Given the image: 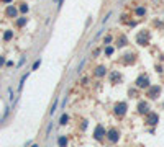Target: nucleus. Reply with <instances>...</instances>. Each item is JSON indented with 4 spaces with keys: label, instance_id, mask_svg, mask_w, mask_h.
<instances>
[{
    "label": "nucleus",
    "instance_id": "nucleus-21",
    "mask_svg": "<svg viewBox=\"0 0 164 147\" xmlns=\"http://www.w3.org/2000/svg\"><path fill=\"white\" fill-rule=\"evenodd\" d=\"M113 51H115V49H113L112 46H107V47H105V56H112Z\"/></svg>",
    "mask_w": 164,
    "mask_h": 147
},
{
    "label": "nucleus",
    "instance_id": "nucleus-12",
    "mask_svg": "<svg viewBox=\"0 0 164 147\" xmlns=\"http://www.w3.org/2000/svg\"><path fill=\"white\" fill-rule=\"evenodd\" d=\"M26 21H28V20H26V16H20L18 20H17V26H18V28H23V26L26 25Z\"/></svg>",
    "mask_w": 164,
    "mask_h": 147
},
{
    "label": "nucleus",
    "instance_id": "nucleus-20",
    "mask_svg": "<svg viewBox=\"0 0 164 147\" xmlns=\"http://www.w3.org/2000/svg\"><path fill=\"white\" fill-rule=\"evenodd\" d=\"M56 110H58V98H56V101H54V103H52V106H51V111H49V114H54L56 113Z\"/></svg>",
    "mask_w": 164,
    "mask_h": 147
},
{
    "label": "nucleus",
    "instance_id": "nucleus-18",
    "mask_svg": "<svg viewBox=\"0 0 164 147\" xmlns=\"http://www.w3.org/2000/svg\"><path fill=\"white\" fill-rule=\"evenodd\" d=\"M135 13H136V15H138V16H143V15H144V13H146V10H144V8H143V7H138V8H136V10H135Z\"/></svg>",
    "mask_w": 164,
    "mask_h": 147
},
{
    "label": "nucleus",
    "instance_id": "nucleus-26",
    "mask_svg": "<svg viewBox=\"0 0 164 147\" xmlns=\"http://www.w3.org/2000/svg\"><path fill=\"white\" fill-rule=\"evenodd\" d=\"M3 3H12V0H2Z\"/></svg>",
    "mask_w": 164,
    "mask_h": 147
},
{
    "label": "nucleus",
    "instance_id": "nucleus-2",
    "mask_svg": "<svg viewBox=\"0 0 164 147\" xmlns=\"http://www.w3.org/2000/svg\"><path fill=\"white\" fill-rule=\"evenodd\" d=\"M135 85H136L138 88H146V90L151 87V85H149V79H148L146 75H139V77L136 79V82H135Z\"/></svg>",
    "mask_w": 164,
    "mask_h": 147
},
{
    "label": "nucleus",
    "instance_id": "nucleus-11",
    "mask_svg": "<svg viewBox=\"0 0 164 147\" xmlns=\"http://www.w3.org/2000/svg\"><path fill=\"white\" fill-rule=\"evenodd\" d=\"M30 77V72H26L23 77H21V80H20V83H18V92H21L23 90V85H25V82H26V79Z\"/></svg>",
    "mask_w": 164,
    "mask_h": 147
},
{
    "label": "nucleus",
    "instance_id": "nucleus-1",
    "mask_svg": "<svg viewBox=\"0 0 164 147\" xmlns=\"http://www.w3.org/2000/svg\"><path fill=\"white\" fill-rule=\"evenodd\" d=\"M104 137H107V131L102 124H97V127L94 129V139L95 140H104Z\"/></svg>",
    "mask_w": 164,
    "mask_h": 147
},
{
    "label": "nucleus",
    "instance_id": "nucleus-27",
    "mask_svg": "<svg viewBox=\"0 0 164 147\" xmlns=\"http://www.w3.org/2000/svg\"><path fill=\"white\" fill-rule=\"evenodd\" d=\"M31 147H39V146H38V144H33V146H31Z\"/></svg>",
    "mask_w": 164,
    "mask_h": 147
},
{
    "label": "nucleus",
    "instance_id": "nucleus-16",
    "mask_svg": "<svg viewBox=\"0 0 164 147\" xmlns=\"http://www.w3.org/2000/svg\"><path fill=\"white\" fill-rule=\"evenodd\" d=\"M126 43H128V41H126V38H125V36H122V38H118V43H117V46H118V47H122V46H126Z\"/></svg>",
    "mask_w": 164,
    "mask_h": 147
},
{
    "label": "nucleus",
    "instance_id": "nucleus-13",
    "mask_svg": "<svg viewBox=\"0 0 164 147\" xmlns=\"http://www.w3.org/2000/svg\"><path fill=\"white\" fill-rule=\"evenodd\" d=\"M13 38V31H10V30H7L5 33H3V41H5V43H8V41L12 39Z\"/></svg>",
    "mask_w": 164,
    "mask_h": 147
},
{
    "label": "nucleus",
    "instance_id": "nucleus-19",
    "mask_svg": "<svg viewBox=\"0 0 164 147\" xmlns=\"http://www.w3.org/2000/svg\"><path fill=\"white\" fill-rule=\"evenodd\" d=\"M18 10L21 12V13H26V12H28V5H26V3H20Z\"/></svg>",
    "mask_w": 164,
    "mask_h": 147
},
{
    "label": "nucleus",
    "instance_id": "nucleus-14",
    "mask_svg": "<svg viewBox=\"0 0 164 147\" xmlns=\"http://www.w3.org/2000/svg\"><path fill=\"white\" fill-rule=\"evenodd\" d=\"M58 144H59V147H66L67 146V137H66V136H61L58 139Z\"/></svg>",
    "mask_w": 164,
    "mask_h": 147
},
{
    "label": "nucleus",
    "instance_id": "nucleus-10",
    "mask_svg": "<svg viewBox=\"0 0 164 147\" xmlns=\"http://www.w3.org/2000/svg\"><path fill=\"white\" fill-rule=\"evenodd\" d=\"M105 74H107V69H105L104 66L95 67V75H97V77H104Z\"/></svg>",
    "mask_w": 164,
    "mask_h": 147
},
{
    "label": "nucleus",
    "instance_id": "nucleus-7",
    "mask_svg": "<svg viewBox=\"0 0 164 147\" xmlns=\"http://www.w3.org/2000/svg\"><path fill=\"white\" fill-rule=\"evenodd\" d=\"M18 8L17 7H13V5H8L7 7V10H5V15L7 16H10V18H17V15H18Z\"/></svg>",
    "mask_w": 164,
    "mask_h": 147
},
{
    "label": "nucleus",
    "instance_id": "nucleus-3",
    "mask_svg": "<svg viewBox=\"0 0 164 147\" xmlns=\"http://www.w3.org/2000/svg\"><path fill=\"white\" fill-rule=\"evenodd\" d=\"M113 110H115V114H117V116H125V114H126V110H128V105H126L125 101H120V103L115 105Z\"/></svg>",
    "mask_w": 164,
    "mask_h": 147
},
{
    "label": "nucleus",
    "instance_id": "nucleus-9",
    "mask_svg": "<svg viewBox=\"0 0 164 147\" xmlns=\"http://www.w3.org/2000/svg\"><path fill=\"white\" fill-rule=\"evenodd\" d=\"M157 121H159V116L156 113H148V118H146V123L151 124V126H156Z\"/></svg>",
    "mask_w": 164,
    "mask_h": 147
},
{
    "label": "nucleus",
    "instance_id": "nucleus-23",
    "mask_svg": "<svg viewBox=\"0 0 164 147\" xmlns=\"http://www.w3.org/2000/svg\"><path fill=\"white\" fill-rule=\"evenodd\" d=\"M8 98H10V101H13V90H12V87L8 88Z\"/></svg>",
    "mask_w": 164,
    "mask_h": 147
},
{
    "label": "nucleus",
    "instance_id": "nucleus-28",
    "mask_svg": "<svg viewBox=\"0 0 164 147\" xmlns=\"http://www.w3.org/2000/svg\"><path fill=\"white\" fill-rule=\"evenodd\" d=\"M54 2H59V0H54Z\"/></svg>",
    "mask_w": 164,
    "mask_h": 147
},
{
    "label": "nucleus",
    "instance_id": "nucleus-6",
    "mask_svg": "<svg viewBox=\"0 0 164 147\" xmlns=\"http://www.w3.org/2000/svg\"><path fill=\"white\" fill-rule=\"evenodd\" d=\"M161 93V87H149L148 88V96H149V98H153V100H156L157 98V95Z\"/></svg>",
    "mask_w": 164,
    "mask_h": 147
},
{
    "label": "nucleus",
    "instance_id": "nucleus-5",
    "mask_svg": "<svg viewBox=\"0 0 164 147\" xmlns=\"http://www.w3.org/2000/svg\"><path fill=\"white\" fill-rule=\"evenodd\" d=\"M107 139L110 140V142H118L120 136H118L117 129H108V131H107Z\"/></svg>",
    "mask_w": 164,
    "mask_h": 147
},
{
    "label": "nucleus",
    "instance_id": "nucleus-17",
    "mask_svg": "<svg viewBox=\"0 0 164 147\" xmlns=\"http://www.w3.org/2000/svg\"><path fill=\"white\" fill-rule=\"evenodd\" d=\"M67 121H69V116H67V114H62V116H61V119H59V124H61V126H64V124H67Z\"/></svg>",
    "mask_w": 164,
    "mask_h": 147
},
{
    "label": "nucleus",
    "instance_id": "nucleus-4",
    "mask_svg": "<svg viewBox=\"0 0 164 147\" xmlns=\"http://www.w3.org/2000/svg\"><path fill=\"white\" fill-rule=\"evenodd\" d=\"M138 113H141V114H148L149 113V103L146 100H143V101H139L138 103Z\"/></svg>",
    "mask_w": 164,
    "mask_h": 147
},
{
    "label": "nucleus",
    "instance_id": "nucleus-15",
    "mask_svg": "<svg viewBox=\"0 0 164 147\" xmlns=\"http://www.w3.org/2000/svg\"><path fill=\"white\" fill-rule=\"evenodd\" d=\"M133 60H135V54H126V56H125V59H123V62H125V64H131Z\"/></svg>",
    "mask_w": 164,
    "mask_h": 147
},
{
    "label": "nucleus",
    "instance_id": "nucleus-25",
    "mask_svg": "<svg viewBox=\"0 0 164 147\" xmlns=\"http://www.w3.org/2000/svg\"><path fill=\"white\" fill-rule=\"evenodd\" d=\"M3 64H5V57H3V56H0V67L3 66Z\"/></svg>",
    "mask_w": 164,
    "mask_h": 147
},
{
    "label": "nucleus",
    "instance_id": "nucleus-22",
    "mask_svg": "<svg viewBox=\"0 0 164 147\" xmlns=\"http://www.w3.org/2000/svg\"><path fill=\"white\" fill-rule=\"evenodd\" d=\"M39 66H41V59H38V60H36V62H35V64H33L31 70H36V69H38Z\"/></svg>",
    "mask_w": 164,
    "mask_h": 147
},
{
    "label": "nucleus",
    "instance_id": "nucleus-8",
    "mask_svg": "<svg viewBox=\"0 0 164 147\" xmlns=\"http://www.w3.org/2000/svg\"><path fill=\"white\" fill-rule=\"evenodd\" d=\"M136 39H138V43H139L141 46H146V44H148V39H149V34H148V31H143V33H139Z\"/></svg>",
    "mask_w": 164,
    "mask_h": 147
},
{
    "label": "nucleus",
    "instance_id": "nucleus-24",
    "mask_svg": "<svg viewBox=\"0 0 164 147\" xmlns=\"http://www.w3.org/2000/svg\"><path fill=\"white\" fill-rule=\"evenodd\" d=\"M112 39H113V38H112L110 34H108V36H105V44H110V43H112Z\"/></svg>",
    "mask_w": 164,
    "mask_h": 147
}]
</instances>
